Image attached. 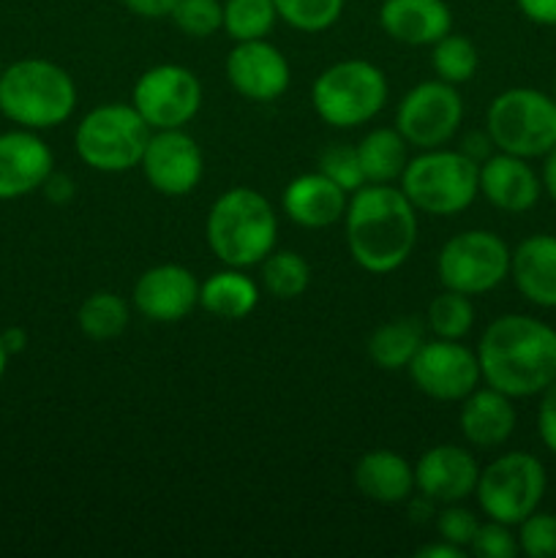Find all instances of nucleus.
<instances>
[{
  "instance_id": "nucleus-32",
  "label": "nucleus",
  "mask_w": 556,
  "mask_h": 558,
  "mask_svg": "<svg viewBox=\"0 0 556 558\" xmlns=\"http://www.w3.org/2000/svg\"><path fill=\"white\" fill-rule=\"evenodd\" d=\"M431 63H434L436 76L442 82H450V85H463L474 76L478 71L480 58L478 47L469 41L467 36H458V33H447L439 41L434 44V52H431Z\"/></svg>"
},
{
  "instance_id": "nucleus-1",
  "label": "nucleus",
  "mask_w": 556,
  "mask_h": 558,
  "mask_svg": "<svg viewBox=\"0 0 556 558\" xmlns=\"http://www.w3.org/2000/svg\"><path fill=\"white\" fill-rule=\"evenodd\" d=\"M480 376L510 398L540 396L556 379V330L527 314L491 322L478 343Z\"/></svg>"
},
{
  "instance_id": "nucleus-28",
  "label": "nucleus",
  "mask_w": 556,
  "mask_h": 558,
  "mask_svg": "<svg viewBox=\"0 0 556 558\" xmlns=\"http://www.w3.org/2000/svg\"><path fill=\"white\" fill-rule=\"evenodd\" d=\"M76 322L93 341H112L129 327V305L114 292H93L76 311Z\"/></svg>"
},
{
  "instance_id": "nucleus-41",
  "label": "nucleus",
  "mask_w": 556,
  "mask_h": 558,
  "mask_svg": "<svg viewBox=\"0 0 556 558\" xmlns=\"http://www.w3.org/2000/svg\"><path fill=\"white\" fill-rule=\"evenodd\" d=\"M521 14L534 25L556 27V0H516Z\"/></svg>"
},
{
  "instance_id": "nucleus-18",
  "label": "nucleus",
  "mask_w": 556,
  "mask_h": 558,
  "mask_svg": "<svg viewBox=\"0 0 556 558\" xmlns=\"http://www.w3.org/2000/svg\"><path fill=\"white\" fill-rule=\"evenodd\" d=\"M480 480V466L474 456L463 447L439 445L431 447L414 463V488L431 501L456 505L474 496Z\"/></svg>"
},
{
  "instance_id": "nucleus-38",
  "label": "nucleus",
  "mask_w": 556,
  "mask_h": 558,
  "mask_svg": "<svg viewBox=\"0 0 556 558\" xmlns=\"http://www.w3.org/2000/svg\"><path fill=\"white\" fill-rule=\"evenodd\" d=\"M478 529H480L478 515H474L472 510H467V507H458V501L456 505H447L445 510L439 512V518H436V532H439V539L458 545V548L463 550L472 545Z\"/></svg>"
},
{
  "instance_id": "nucleus-39",
  "label": "nucleus",
  "mask_w": 556,
  "mask_h": 558,
  "mask_svg": "<svg viewBox=\"0 0 556 558\" xmlns=\"http://www.w3.org/2000/svg\"><path fill=\"white\" fill-rule=\"evenodd\" d=\"M537 434H540V441H543V445L556 456V379L540 392Z\"/></svg>"
},
{
  "instance_id": "nucleus-6",
  "label": "nucleus",
  "mask_w": 556,
  "mask_h": 558,
  "mask_svg": "<svg viewBox=\"0 0 556 558\" xmlns=\"http://www.w3.org/2000/svg\"><path fill=\"white\" fill-rule=\"evenodd\" d=\"M390 87L379 65L349 58L322 71L311 85V107L333 129H358L385 109Z\"/></svg>"
},
{
  "instance_id": "nucleus-35",
  "label": "nucleus",
  "mask_w": 556,
  "mask_h": 558,
  "mask_svg": "<svg viewBox=\"0 0 556 558\" xmlns=\"http://www.w3.org/2000/svg\"><path fill=\"white\" fill-rule=\"evenodd\" d=\"M319 172L325 174L327 180L343 189L347 194H354L358 189L365 185L363 167H360L358 147L354 145H330L319 156Z\"/></svg>"
},
{
  "instance_id": "nucleus-23",
  "label": "nucleus",
  "mask_w": 556,
  "mask_h": 558,
  "mask_svg": "<svg viewBox=\"0 0 556 558\" xmlns=\"http://www.w3.org/2000/svg\"><path fill=\"white\" fill-rule=\"evenodd\" d=\"M510 278L518 292L540 308H556V238L532 234L510 254Z\"/></svg>"
},
{
  "instance_id": "nucleus-31",
  "label": "nucleus",
  "mask_w": 556,
  "mask_h": 558,
  "mask_svg": "<svg viewBox=\"0 0 556 558\" xmlns=\"http://www.w3.org/2000/svg\"><path fill=\"white\" fill-rule=\"evenodd\" d=\"M278 11L273 0H227L223 3V31L238 41H256L273 31Z\"/></svg>"
},
{
  "instance_id": "nucleus-34",
  "label": "nucleus",
  "mask_w": 556,
  "mask_h": 558,
  "mask_svg": "<svg viewBox=\"0 0 556 558\" xmlns=\"http://www.w3.org/2000/svg\"><path fill=\"white\" fill-rule=\"evenodd\" d=\"M172 22L191 38H207L223 25L221 0H180L172 11Z\"/></svg>"
},
{
  "instance_id": "nucleus-13",
  "label": "nucleus",
  "mask_w": 556,
  "mask_h": 558,
  "mask_svg": "<svg viewBox=\"0 0 556 558\" xmlns=\"http://www.w3.org/2000/svg\"><path fill=\"white\" fill-rule=\"evenodd\" d=\"M407 371L423 396L442 403L463 401L469 392L478 390L483 379L478 352L463 347L461 341H447V338L423 341Z\"/></svg>"
},
{
  "instance_id": "nucleus-26",
  "label": "nucleus",
  "mask_w": 556,
  "mask_h": 558,
  "mask_svg": "<svg viewBox=\"0 0 556 558\" xmlns=\"http://www.w3.org/2000/svg\"><path fill=\"white\" fill-rule=\"evenodd\" d=\"M425 341V325L418 319H392L376 327L368 338V357L382 371L409 368Z\"/></svg>"
},
{
  "instance_id": "nucleus-11",
  "label": "nucleus",
  "mask_w": 556,
  "mask_h": 558,
  "mask_svg": "<svg viewBox=\"0 0 556 558\" xmlns=\"http://www.w3.org/2000/svg\"><path fill=\"white\" fill-rule=\"evenodd\" d=\"M131 107L153 131L183 129L202 107V82L185 65H153L134 82Z\"/></svg>"
},
{
  "instance_id": "nucleus-47",
  "label": "nucleus",
  "mask_w": 556,
  "mask_h": 558,
  "mask_svg": "<svg viewBox=\"0 0 556 558\" xmlns=\"http://www.w3.org/2000/svg\"><path fill=\"white\" fill-rule=\"evenodd\" d=\"M0 74H3V63H0Z\"/></svg>"
},
{
  "instance_id": "nucleus-16",
  "label": "nucleus",
  "mask_w": 556,
  "mask_h": 558,
  "mask_svg": "<svg viewBox=\"0 0 556 558\" xmlns=\"http://www.w3.org/2000/svg\"><path fill=\"white\" fill-rule=\"evenodd\" d=\"M131 298L145 319L169 325L200 305V281L183 265H156L136 278Z\"/></svg>"
},
{
  "instance_id": "nucleus-22",
  "label": "nucleus",
  "mask_w": 556,
  "mask_h": 558,
  "mask_svg": "<svg viewBox=\"0 0 556 558\" xmlns=\"http://www.w3.org/2000/svg\"><path fill=\"white\" fill-rule=\"evenodd\" d=\"M516 407L512 398L494 387H478L461 401V434L480 450L501 447L516 430Z\"/></svg>"
},
{
  "instance_id": "nucleus-12",
  "label": "nucleus",
  "mask_w": 556,
  "mask_h": 558,
  "mask_svg": "<svg viewBox=\"0 0 556 558\" xmlns=\"http://www.w3.org/2000/svg\"><path fill=\"white\" fill-rule=\"evenodd\" d=\"M463 120V101L458 85L428 80L414 85L396 107V129L409 147L434 150L456 136Z\"/></svg>"
},
{
  "instance_id": "nucleus-37",
  "label": "nucleus",
  "mask_w": 556,
  "mask_h": 558,
  "mask_svg": "<svg viewBox=\"0 0 556 558\" xmlns=\"http://www.w3.org/2000/svg\"><path fill=\"white\" fill-rule=\"evenodd\" d=\"M469 550L480 558H512L518 556V537L510 532L507 523H499V521L480 523Z\"/></svg>"
},
{
  "instance_id": "nucleus-29",
  "label": "nucleus",
  "mask_w": 556,
  "mask_h": 558,
  "mask_svg": "<svg viewBox=\"0 0 556 558\" xmlns=\"http://www.w3.org/2000/svg\"><path fill=\"white\" fill-rule=\"evenodd\" d=\"M262 267V287L278 300H294L309 289L311 283V267L294 251H276L273 248L265 259L259 262Z\"/></svg>"
},
{
  "instance_id": "nucleus-3",
  "label": "nucleus",
  "mask_w": 556,
  "mask_h": 558,
  "mask_svg": "<svg viewBox=\"0 0 556 558\" xmlns=\"http://www.w3.org/2000/svg\"><path fill=\"white\" fill-rule=\"evenodd\" d=\"M213 254L227 267H254L276 248L278 216L267 196L249 185L229 189L213 202L205 221Z\"/></svg>"
},
{
  "instance_id": "nucleus-4",
  "label": "nucleus",
  "mask_w": 556,
  "mask_h": 558,
  "mask_svg": "<svg viewBox=\"0 0 556 558\" xmlns=\"http://www.w3.org/2000/svg\"><path fill=\"white\" fill-rule=\"evenodd\" d=\"M76 109V85L65 69L47 58H25L0 74V112L20 129L47 131Z\"/></svg>"
},
{
  "instance_id": "nucleus-14",
  "label": "nucleus",
  "mask_w": 556,
  "mask_h": 558,
  "mask_svg": "<svg viewBox=\"0 0 556 558\" xmlns=\"http://www.w3.org/2000/svg\"><path fill=\"white\" fill-rule=\"evenodd\" d=\"M142 174L161 196H185L202 183L205 156L183 129L153 131L140 161Z\"/></svg>"
},
{
  "instance_id": "nucleus-5",
  "label": "nucleus",
  "mask_w": 556,
  "mask_h": 558,
  "mask_svg": "<svg viewBox=\"0 0 556 558\" xmlns=\"http://www.w3.org/2000/svg\"><path fill=\"white\" fill-rule=\"evenodd\" d=\"M398 189L414 210L428 216H458L480 194V161L463 150L434 147L409 158Z\"/></svg>"
},
{
  "instance_id": "nucleus-40",
  "label": "nucleus",
  "mask_w": 556,
  "mask_h": 558,
  "mask_svg": "<svg viewBox=\"0 0 556 558\" xmlns=\"http://www.w3.org/2000/svg\"><path fill=\"white\" fill-rule=\"evenodd\" d=\"M120 3L142 20H164V16H172L180 0H120Z\"/></svg>"
},
{
  "instance_id": "nucleus-7",
  "label": "nucleus",
  "mask_w": 556,
  "mask_h": 558,
  "mask_svg": "<svg viewBox=\"0 0 556 558\" xmlns=\"http://www.w3.org/2000/svg\"><path fill=\"white\" fill-rule=\"evenodd\" d=\"M153 129L131 104H101L74 131L76 156L96 172L118 174L140 167Z\"/></svg>"
},
{
  "instance_id": "nucleus-43",
  "label": "nucleus",
  "mask_w": 556,
  "mask_h": 558,
  "mask_svg": "<svg viewBox=\"0 0 556 558\" xmlns=\"http://www.w3.org/2000/svg\"><path fill=\"white\" fill-rule=\"evenodd\" d=\"M467 556V550L458 548V545L452 543H436V545H425V548L418 550V558H463Z\"/></svg>"
},
{
  "instance_id": "nucleus-19",
  "label": "nucleus",
  "mask_w": 556,
  "mask_h": 558,
  "mask_svg": "<svg viewBox=\"0 0 556 558\" xmlns=\"http://www.w3.org/2000/svg\"><path fill=\"white\" fill-rule=\"evenodd\" d=\"M540 183L537 172L529 167V158L496 153L480 163V194L501 213H527L537 205Z\"/></svg>"
},
{
  "instance_id": "nucleus-9",
  "label": "nucleus",
  "mask_w": 556,
  "mask_h": 558,
  "mask_svg": "<svg viewBox=\"0 0 556 558\" xmlns=\"http://www.w3.org/2000/svg\"><path fill=\"white\" fill-rule=\"evenodd\" d=\"M545 488H548V477L540 458L529 452H505L480 469L474 496L488 521L518 526L523 518L540 510Z\"/></svg>"
},
{
  "instance_id": "nucleus-36",
  "label": "nucleus",
  "mask_w": 556,
  "mask_h": 558,
  "mask_svg": "<svg viewBox=\"0 0 556 558\" xmlns=\"http://www.w3.org/2000/svg\"><path fill=\"white\" fill-rule=\"evenodd\" d=\"M518 550L529 558H556V515L534 510L518 523Z\"/></svg>"
},
{
  "instance_id": "nucleus-46",
  "label": "nucleus",
  "mask_w": 556,
  "mask_h": 558,
  "mask_svg": "<svg viewBox=\"0 0 556 558\" xmlns=\"http://www.w3.org/2000/svg\"><path fill=\"white\" fill-rule=\"evenodd\" d=\"M9 349H5V343H3V338H0V379H3L5 376V368H9Z\"/></svg>"
},
{
  "instance_id": "nucleus-21",
  "label": "nucleus",
  "mask_w": 556,
  "mask_h": 558,
  "mask_svg": "<svg viewBox=\"0 0 556 558\" xmlns=\"http://www.w3.org/2000/svg\"><path fill=\"white\" fill-rule=\"evenodd\" d=\"M347 191L338 189L322 172H309L294 178L283 189L281 207L289 221L303 229H327L338 223L347 213Z\"/></svg>"
},
{
  "instance_id": "nucleus-27",
  "label": "nucleus",
  "mask_w": 556,
  "mask_h": 558,
  "mask_svg": "<svg viewBox=\"0 0 556 558\" xmlns=\"http://www.w3.org/2000/svg\"><path fill=\"white\" fill-rule=\"evenodd\" d=\"M360 167L365 183H392L401 180L409 163V142L398 134V129H374L358 142Z\"/></svg>"
},
{
  "instance_id": "nucleus-45",
  "label": "nucleus",
  "mask_w": 556,
  "mask_h": 558,
  "mask_svg": "<svg viewBox=\"0 0 556 558\" xmlns=\"http://www.w3.org/2000/svg\"><path fill=\"white\" fill-rule=\"evenodd\" d=\"M0 338H3V343H5V349H9V354L22 352V349H25V343H27L25 330H20V327H9V330H5Z\"/></svg>"
},
{
  "instance_id": "nucleus-30",
  "label": "nucleus",
  "mask_w": 556,
  "mask_h": 558,
  "mask_svg": "<svg viewBox=\"0 0 556 558\" xmlns=\"http://www.w3.org/2000/svg\"><path fill=\"white\" fill-rule=\"evenodd\" d=\"M425 327L434 338H447V341L467 338L474 327V305L469 294L452 292V289L436 294L425 311Z\"/></svg>"
},
{
  "instance_id": "nucleus-20",
  "label": "nucleus",
  "mask_w": 556,
  "mask_h": 558,
  "mask_svg": "<svg viewBox=\"0 0 556 558\" xmlns=\"http://www.w3.org/2000/svg\"><path fill=\"white\" fill-rule=\"evenodd\" d=\"M379 27L407 47H434L452 31V11L445 0H382Z\"/></svg>"
},
{
  "instance_id": "nucleus-24",
  "label": "nucleus",
  "mask_w": 556,
  "mask_h": 558,
  "mask_svg": "<svg viewBox=\"0 0 556 558\" xmlns=\"http://www.w3.org/2000/svg\"><path fill=\"white\" fill-rule=\"evenodd\" d=\"M354 485L376 505H401L414 490V466L392 450L365 452L354 466Z\"/></svg>"
},
{
  "instance_id": "nucleus-10",
  "label": "nucleus",
  "mask_w": 556,
  "mask_h": 558,
  "mask_svg": "<svg viewBox=\"0 0 556 558\" xmlns=\"http://www.w3.org/2000/svg\"><path fill=\"white\" fill-rule=\"evenodd\" d=\"M510 254L505 240L488 229L458 232L442 245L436 272L445 289L474 298L499 287L510 276Z\"/></svg>"
},
{
  "instance_id": "nucleus-48",
  "label": "nucleus",
  "mask_w": 556,
  "mask_h": 558,
  "mask_svg": "<svg viewBox=\"0 0 556 558\" xmlns=\"http://www.w3.org/2000/svg\"><path fill=\"white\" fill-rule=\"evenodd\" d=\"M554 101H556V96H554Z\"/></svg>"
},
{
  "instance_id": "nucleus-17",
  "label": "nucleus",
  "mask_w": 556,
  "mask_h": 558,
  "mask_svg": "<svg viewBox=\"0 0 556 558\" xmlns=\"http://www.w3.org/2000/svg\"><path fill=\"white\" fill-rule=\"evenodd\" d=\"M52 172L55 156L36 131L16 129L0 134V202L33 194Z\"/></svg>"
},
{
  "instance_id": "nucleus-2",
  "label": "nucleus",
  "mask_w": 556,
  "mask_h": 558,
  "mask_svg": "<svg viewBox=\"0 0 556 558\" xmlns=\"http://www.w3.org/2000/svg\"><path fill=\"white\" fill-rule=\"evenodd\" d=\"M347 245L365 272L385 276L407 265L418 243V210L401 189L365 183L343 213Z\"/></svg>"
},
{
  "instance_id": "nucleus-44",
  "label": "nucleus",
  "mask_w": 556,
  "mask_h": 558,
  "mask_svg": "<svg viewBox=\"0 0 556 558\" xmlns=\"http://www.w3.org/2000/svg\"><path fill=\"white\" fill-rule=\"evenodd\" d=\"M543 158L545 163H543V178H540V183H543V189L548 191L551 199L556 202V145L551 147Z\"/></svg>"
},
{
  "instance_id": "nucleus-15",
  "label": "nucleus",
  "mask_w": 556,
  "mask_h": 558,
  "mask_svg": "<svg viewBox=\"0 0 556 558\" xmlns=\"http://www.w3.org/2000/svg\"><path fill=\"white\" fill-rule=\"evenodd\" d=\"M227 80L234 90L249 101H276L287 93L292 82L289 60L278 47L265 38L256 41H238L227 54Z\"/></svg>"
},
{
  "instance_id": "nucleus-25",
  "label": "nucleus",
  "mask_w": 556,
  "mask_h": 558,
  "mask_svg": "<svg viewBox=\"0 0 556 558\" xmlns=\"http://www.w3.org/2000/svg\"><path fill=\"white\" fill-rule=\"evenodd\" d=\"M256 303H259V287L240 267L213 272L205 283H200V305L218 319H245Z\"/></svg>"
},
{
  "instance_id": "nucleus-8",
  "label": "nucleus",
  "mask_w": 556,
  "mask_h": 558,
  "mask_svg": "<svg viewBox=\"0 0 556 558\" xmlns=\"http://www.w3.org/2000/svg\"><path fill=\"white\" fill-rule=\"evenodd\" d=\"M485 134L510 156H545L556 145V101L532 87H510L488 104Z\"/></svg>"
},
{
  "instance_id": "nucleus-42",
  "label": "nucleus",
  "mask_w": 556,
  "mask_h": 558,
  "mask_svg": "<svg viewBox=\"0 0 556 558\" xmlns=\"http://www.w3.org/2000/svg\"><path fill=\"white\" fill-rule=\"evenodd\" d=\"M44 194L49 196L52 202H69L74 196V183H71L69 174H49L47 183L41 185Z\"/></svg>"
},
{
  "instance_id": "nucleus-33",
  "label": "nucleus",
  "mask_w": 556,
  "mask_h": 558,
  "mask_svg": "<svg viewBox=\"0 0 556 558\" xmlns=\"http://www.w3.org/2000/svg\"><path fill=\"white\" fill-rule=\"evenodd\" d=\"M278 20L300 33H322L336 25L347 0H273Z\"/></svg>"
}]
</instances>
